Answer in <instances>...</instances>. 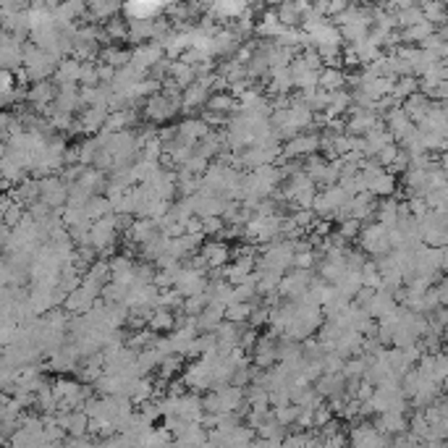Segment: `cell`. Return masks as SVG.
<instances>
[{
  "label": "cell",
  "instance_id": "6da1fadb",
  "mask_svg": "<svg viewBox=\"0 0 448 448\" xmlns=\"http://www.w3.org/2000/svg\"><path fill=\"white\" fill-rule=\"evenodd\" d=\"M61 61H55L50 52L40 50L35 45H24V58H21V71H24L26 82H47L52 71Z\"/></svg>",
  "mask_w": 448,
  "mask_h": 448
},
{
  "label": "cell",
  "instance_id": "7a4b0ae2",
  "mask_svg": "<svg viewBox=\"0 0 448 448\" xmlns=\"http://www.w3.org/2000/svg\"><path fill=\"white\" fill-rule=\"evenodd\" d=\"M359 242H362V254H370L372 259L386 257L391 252V228L380 223H367L359 231Z\"/></svg>",
  "mask_w": 448,
  "mask_h": 448
},
{
  "label": "cell",
  "instance_id": "3957f363",
  "mask_svg": "<svg viewBox=\"0 0 448 448\" xmlns=\"http://www.w3.org/2000/svg\"><path fill=\"white\" fill-rule=\"evenodd\" d=\"M391 438L375 427L372 422H357L346 432V446L349 448H388Z\"/></svg>",
  "mask_w": 448,
  "mask_h": 448
},
{
  "label": "cell",
  "instance_id": "277c9868",
  "mask_svg": "<svg viewBox=\"0 0 448 448\" xmlns=\"http://www.w3.org/2000/svg\"><path fill=\"white\" fill-rule=\"evenodd\" d=\"M40 202L47 205L52 213H61L69 202V186L61 181V176H47L40 181Z\"/></svg>",
  "mask_w": 448,
  "mask_h": 448
},
{
  "label": "cell",
  "instance_id": "5b68a950",
  "mask_svg": "<svg viewBox=\"0 0 448 448\" xmlns=\"http://www.w3.org/2000/svg\"><path fill=\"white\" fill-rule=\"evenodd\" d=\"M205 286H207V273H199V270H194V267L181 265L173 289H176V293H179L181 299H189V296L205 293Z\"/></svg>",
  "mask_w": 448,
  "mask_h": 448
},
{
  "label": "cell",
  "instance_id": "8992f818",
  "mask_svg": "<svg viewBox=\"0 0 448 448\" xmlns=\"http://www.w3.org/2000/svg\"><path fill=\"white\" fill-rule=\"evenodd\" d=\"M199 257H202L207 270H220V267H225L228 265V259H231V247H228V242H218V239H213V242H202V247H199Z\"/></svg>",
  "mask_w": 448,
  "mask_h": 448
},
{
  "label": "cell",
  "instance_id": "52a82bcc",
  "mask_svg": "<svg viewBox=\"0 0 448 448\" xmlns=\"http://www.w3.org/2000/svg\"><path fill=\"white\" fill-rule=\"evenodd\" d=\"M346 134L349 137H367L372 129L380 126V118L372 111H359V108H352L349 111V118H346Z\"/></svg>",
  "mask_w": 448,
  "mask_h": 448
},
{
  "label": "cell",
  "instance_id": "ba28073f",
  "mask_svg": "<svg viewBox=\"0 0 448 448\" xmlns=\"http://www.w3.org/2000/svg\"><path fill=\"white\" fill-rule=\"evenodd\" d=\"M79 362H82V357H79L77 346L69 341L63 349H58L52 357H47V370H52L55 375H61L63 378V375H69V372H77Z\"/></svg>",
  "mask_w": 448,
  "mask_h": 448
},
{
  "label": "cell",
  "instance_id": "9c48e42d",
  "mask_svg": "<svg viewBox=\"0 0 448 448\" xmlns=\"http://www.w3.org/2000/svg\"><path fill=\"white\" fill-rule=\"evenodd\" d=\"M163 47L157 43H145V45H134V50H131V58L129 63L134 66V69H139L142 74H147V71L152 69L157 61H163Z\"/></svg>",
  "mask_w": 448,
  "mask_h": 448
},
{
  "label": "cell",
  "instance_id": "30bf717a",
  "mask_svg": "<svg viewBox=\"0 0 448 448\" xmlns=\"http://www.w3.org/2000/svg\"><path fill=\"white\" fill-rule=\"evenodd\" d=\"M370 422L375 425L383 435H388V438H396V435L409 432V417H406V414H398V412L378 414V417H372Z\"/></svg>",
  "mask_w": 448,
  "mask_h": 448
},
{
  "label": "cell",
  "instance_id": "8fae6325",
  "mask_svg": "<svg viewBox=\"0 0 448 448\" xmlns=\"http://www.w3.org/2000/svg\"><path fill=\"white\" fill-rule=\"evenodd\" d=\"M50 108H52V113H63V116H74L77 111H84L82 95H79V86H58V95H55Z\"/></svg>",
  "mask_w": 448,
  "mask_h": 448
},
{
  "label": "cell",
  "instance_id": "7c38bea8",
  "mask_svg": "<svg viewBox=\"0 0 448 448\" xmlns=\"http://www.w3.org/2000/svg\"><path fill=\"white\" fill-rule=\"evenodd\" d=\"M267 97H289L293 92V82H291V74L289 69H270L267 74Z\"/></svg>",
  "mask_w": 448,
  "mask_h": 448
},
{
  "label": "cell",
  "instance_id": "4fadbf2b",
  "mask_svg": "<svg viewBox=\"0 0 448 448\" xmlns=\"http://www.w3.org/2000/svg\"><path fill=\"white\" fill-rule=\"evenodd\" d=\"M79 71L82 63L77 58H63L52 71V84L55 86H79Z\"/></svg>",
  "mask_w": 448,
  "mask_h": 448
},
{
  "label": "cell",
  "instance_id": "5bb4252c",
  "mask_svg": "<svg viewBox=\"0 0 448 448\" xmlns=\"http://www.w3.org/2000/svg\"><path fill=\"white\" fill-rule=\"evenodd\" d=\"M223 312H225V307H220V304H207L205 310L194 318L197 333H213V330L223 323Z\"/></svg>",
  "mask_w": 448,
  "mask_h": 448
},
{
  "label": "cell",
  "instance_id": "9a60e30c",
  "mask_svg": "<svg viewBox=\"0 0 448 448\" xmlns=\"http://www.w3.org/2000/svg\"><path fill=\"white\" fill-rule=\"evenodd\" d=\"M176 134H179V139L186 142V145H197L199 139L210 134V129L205 126L202 118H184L181 123H176Z\"/></svg>",
  "mask_w": 448,
  "mask_h": 448
},
{
  "label": "cell",
  "instance_id": "2e32d148",
  "mask_svg": "<svg viewBox=\"0 0 448 448\" xmlns=\"http://www.w3.org/2000/svg\"><path fill=\"white\" fill-rule=\"evenodd\" d=\"M157 233H160V228H157L155 220H142V218H137V220L129 225V231H126V239H129L131 244L142 247V244H147L150 239H155Z\"/></svg>",
  "mask_w": 448,
  "mask_h": 448
},
{
  "label": "cell",
  "instance_id": "e0dca14e",
  "mask_svg": "<svg viewBox=\"0 0 448 448\" xmlns=\"http://www.w3.org/2000/svg\"><path fill=\"white\" fill-rule=\"evenodd\" d=\"M126 13L123 21H155L160 18V13L165 11V6H157V3H131L126 9H121Z\"/></svg>",
  "mask_w": 448,
  "mask_h": 448
},
{
  "label": "cell",
  "instance_id": "ac0fdd59",
  "mask_svg": "<svg viewBox=\"0 0 448 448\" xmlns=\"http://www.w3.org/2000/svg\"><path fill=\"white\" fill-rule=\"evenodd\" d=\"M205 111L231 118L233 113L239 111V100H236L231 92H218V95H210V100H207V105H205Z\"/></svg>",
  "mask_w": 448,
  "mask_h": 448
},
{
  "label": "cell",
  "instance_id": "d6986e66",
  "mask_svg": "<svg viewBox=\"0 0 448 448\" xmlns=\"http://www.w3.org/2000/svg\"><path fill=\"white\" fill-rule=\"evenodd\" d=\"M11 197L16 199L18 205L26 210V207L32 205V202H37V199H40V181H37V179H32V176H26L24 181L16 184V189H11Z\"/></svg>",
  "mask_w": 448,
  "mask_h": 448
},
{
  "label": "cell",
  "instance_id": "ffe728a7",
  "mask_svg": "<svg viewBox=\"0 0 448 448\" xmlns=\"http://www.w3.org/2000/svg\"><path fill=\"white\" fill-rule=\"evenodd\" d=\"M318 86L327 95H333L338 89H346V71L341 69H323L318 74Z\"/></svg>",
  "mask_w": 448,
  "mask_h": 448
},
{
  "label": "cell",
  "instance_id": "44dd1931",
  "mask_svg": "<svg viewBox=\"0 0 448 448\" xmlns=\"http://www.w3.org/2000/svg\"><path fill=\"white\" fill-rule=\"evenodd\" d=\"M147 327L152 330V333H171L173 327H176V312H168V310H160V307H155V310L150 312V320H147Z\"/></svg>",
  "mask_w": 448,
  "mask_h": 448
},
{
  "label": "cell",
  "instance_id": "7402d4cb",
  "mask_svg": "<svg viewBox=\"0 0 448 448\" xmlns=\"http://www.w3.org/2000/svg\"><path fill=\"white\" fill-rule=\"evenodd\" d=\"M103 32H105V40L113 45L123 43V40H129V26H126V21L123 18H111V21H105L103 24Z\"/></svg>",
  "mask_w": 448,
  "mask_h": 448
},
{
  "label": "cell",
  "instance_id": "603a6c76",
  "mask_svg": "<svg viewBox=\"0 0 448 448\" xmlns=\"http://www.w3.org/2000/svg\"><path fill=\"white\" fill-rule=\"evenodd\" d=\"M420 92V84H417V79L414 77H401L393 82V89H391V95L396 97L398 103H404L406 97H412Z\"/></svg>",
  "mask_w": 448,
  "mask_h": 448
},
{
  "label": "cell",
  "instance_id": "cb8c5ba5",
  "mask_svg": "<svg viewBox=\"0 0 448 448\" xmlns=\"http://www.w3.org/2000/svg\"><path fill=\"white\" fill-rule=\"evenodd\" d=\"M296 417H299V409H296L293 404H286V406L273 409V420H276L284 430H291L293 425H296Z\"/></svg>",
  "mask_w": 448,
  "mask_h": 448
},
{
  "label": "cell",
  "instance_id": "d4e9b609",
  "mask_svg": "<svg viewBox=\"0 0 448 448\" xmlns=\"http://www.w3.org/2000/svg\"><path fill=\"white\" fill-rule=\"evenodd\" d=\"M359 231H362V223H357V220H344V223L336 225V233L341 236V239H346V242H352V239H359Z\"/></svg>",
  "mask_w": 448,
  "mask_h": 448
},
{
  "label": "cell",
  "instance_id": "484cf974",
  "mask_svg": "<svg viewBox=\"0 0 448 448\" xmlns=\"http://www.w3.org/2000/svg\"><path fill=\"white\" fill-rule=\"evenodd\" d=\"M79 84H84V86L100 84V79H97V63H82V71H79Z\"/></svg>",
  "mask_w": 448,
  "mask_h": 448
},
{
  "label": "cell",
  "instance_id": "4316f807",
  "mask_svg": "<svg viewBox=\"0 0 448 448\" xmlns=\"http://www.w3.org/2000/svg\"><path fill=\"white\" fill-rule=\"evenodd\" d=\"M223 228L225 223L220 218H205V220H202V233H210V236H218V239H220Z\"/></svg>",
  "mask_w": 448,
  "mask_h": 448
}]
</instances>
